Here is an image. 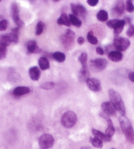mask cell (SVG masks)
<instances>
[{
    "label": "cell",
    "instance_id": "6",
    "mask_svg": "<svg viewBox=\"0 0 134 149\" xmlns=\"http://www.w3.org/2000/svg\"><path fill=\"white\" fill-rule=\"evenodd\" d=\"M74 38H75V34L71 30L68 29L61 36V42L66 49L71 48L73 45Z\"/></svg>",
    "mask_w": 134,
    "mask_h": 149
},
{
    "label": "cell",
    "instance_id": "34",
    "mask_svg": "<svg viewBox=\"0 0 134 149\" xmlns=\"http://www.w3.org/2000/svg\"><path fill=\"white\" fill-rule=\"evenodd\" d=\"M118 20H119L118 19L110 20L107 22V26L110 28H113V29H114V27L116 26V25H117V24L118 23Z\"/></svg>",
    "mask_w": 134,
    "mask_h": 149
},
{
    "label": "cell",
    "instance_id": "1",
    "mask_svg": "<svg viewBox=\"0 0 134 149\" xmlns=\"http://www.w3.org/2000/svg\"><path fill=\"white\" fill-rule=\"evenodd\" d=\"M119 122L126 139L130 143L134 144V130L130 120L126 116H121L119 117Z\"/></svg>",
    "mask_w": 134,
    "mask_h": 149
},
{
    "label": "cell",
    "instance_id": "17",
    "mask_svg": "<svg viewBox=\"0 0 134 149\" xmlns=\"http://www.w3.org/2000/svg\"><path fill=\"white\" fill-rule=\"evenodd\" d=\"M92 133L94 135L95 137L98 138L99 139L101 140L102 141H105V142H107V141H110L111 140V139L109 138V137L105 135V133H102L99 130H97L95 129H92Z\"/></svg>",
    "mask_w": 134,
    "mask_h": 149
},
{
    "label": "cell",
    "instance_id": "9",
    "mask_svg": "<svg viewBox=\"0 0 134 149\" xmlns=\"http://www.w3.org/2000/svg\"><path fill=\"white\" fill-rule=\"evenodd\" d=\"M99 115L100 117L104 118V119L107 122L108 127L106 129V131H105V135H106L107 137H109V138L111 139L115 133V129H114V125H113V123L112 122L111 119L109 118V116L106 115L105 114H104V113H100Z\"/></svg>",
    "mask_w": 134,
    "mask_h": 149
},
{
    "label": "cell",
    "instance_id": "31",
    "mask_svg": "<svg viewBox=\"0 0 134 149\" xmlns=\"http://www.w3.org/2000/svg\"><path fill=\"white\" fill-rule=\"evenodd\" d=\"M7 46L0 43V60L3 59L6 56Z\"/></svg>",
    "mask_w": 134,
    "mask_h": 149
},
{
    "label": "cell",
    "instance_id": "38",
    "mask_svg": "<svg viewBox=\"0 0 134 149\" xmlns=\"http://www.w3.org/2000/svg\"><path fill=\"white\" fill-rule=\"evenodd\" d=\"M128 78L131 81L134 82V72H131L128 74Z\"/></svg>",
    "mask_w": 134,
    "mask_h": 149
},
{
    "label": "cell",
    "instance_id": "18",
    "mask_svg": "<svg viewBox=\"0 0 134 149\" xmlns=\"http://www.w3.org/2000/svg\"><path fill=\"white\" fill-rule=\"evenodd\" d=\"M57 24L59 25L66 26H71L69 17L67 16V15L65 13L61 14V17L57 20Z\"/></svg>",
    "mask_w": 134,
    "mask_h": 149
},
{
    "label": "cell",
    "instance_id": "42",
    "mask_svg": "<svg viewBox=\"0 0 134 149\" xmlns=\"http://www.w3.org/2000/svg\"><path fill=\"white\" fill-rule=\"evenodd\" d=\"M80 149H91L89 146H83V147L80 148Z\"/></svg>",
    "mask_w": 134,
    "mask_h": 149
},
{
    "label": "cell",
    "instance_id": "20",
    "mask_svg": "<svg viewBox=\"0 0 134 149\" xmlns=\"http://www.w3.org/2000/svg\"><path fill=\"white\" fill-rule=\"evenodd\" d=\"M125 10V4L122 1H118L115 7L114 8V11L116 14H117L118 16L122 15Z\"/></svg>",
    "mask_w": 134,
    "mask_h": 149
},
{
    "label": "cell",
    "instance_id": "30",
    "mask_svg": "<svg viewBox=\"0 0 134 149\" xmlns=\"http://www.w3.org/2000/svg\"><path fill=\"white\" fill-rule=\"evenodd\" d=\"M55 87V84L52 81H48V82H45L44 84L40 86V88L43 89H45V90H50V89H52L53 87Z\"/></svg>",
    "mask_w": 134,
    "mask_h": 149
},
{
    "label": "cell",
    "instance_id": "40",
    "mask_svg": "<svg viewBox=\"0 0 134 149\" xmlns=\"http://www.w3.org/2000/svg\"><path fill=\"white\" fill-rule=\"evenodd\" d=\"M19 29H20V28L19 27H16V28H13L11 32L12 33H14V34H15L19 35Z\"/></svg>",
    "mask_w": 134,
    "mask_h": 149
},
{
    "label": "cell",
    "instance_id": "24",
    "mask_svg": "<svg viewBox=\"0 0 134 149\" xmlns=\"http://www.w3.org/2000/svg\"><path fill=\"white\" fill-rule=\"evenodd\" d=\"M53 58L59 63H63L65 61L66 56L63 53L55 52L53 54Z\"/></svg>",
    "mask_w": 134,
    "mask_h": 149
},
{
    "label": "cell",
    "instance_id": "26",
    "mask_svg": "<svg viewBox=\"0 0 134 149\" xmlns=\"http://www.w3.org/2000/svg\"><path fill=\"white\" fill-rule=\"evenodd\" d=\"M6 36L8 39L9 42L13 43H17L19 42V35L15 34L14 33H10V34H6Z\"/></svg>",
    "mask_w": 134,
    "mask_h": 149
},
{
    "label": "cell",
    "instance_id": "29",
    "mask_svg": "<svg viewBox=\"0 0 134 149\" xmlns=\"http://www.w3.org/2000/svg\"><path fill=\"white\" fill-rule=\"evenodd\" d=\"M45 24L42 21H39L36 25V34L37 36H40L42 34L43 30L44 29Z\"/></svg>",
    "mask_w": 134,
    "mask_h": 149
},
{
    "label": "cell",
    "instance_id": "12",
    "mask_svg": "<svg viewBox=\"0 0 134 149\" xmlns=\"http://www.w3.org/2000/svg\"><path fill=\"white\" fill-rule=\"evenodd\" d=\"M101 109L104 114L107 116H116L117 114V110L114 107L110 102V101H107L103 102L101 104Z\"/></svg>",
    "mask_w": 134,
    "mask_h": 149
},
{
    "label": "cell",
    "instance_id": "45",
    "mask_svg": "<svg viewBox=\"0 0 134 149\" xmlns=\"http://www.w3.org/2000/svg\"><path fill=\"white\" fill-rule=\"evenodd\" d=\"M0 1H1V0H0Z\"/></svg>",
    "mask_w": 134,
    "mask_h": 149
},
{
    "label": "cell",
    "instance_id": "35",
    "mask_svg": "<svg viewBox=\"0 0 134 149\" xmlns=\"http://www.w3.org/2000/svg\"><path fill=\"white\" fill-rule=\"evenodd\" d=\"M126 34H127L128 37L133 36V35L134 34V25L133 24L130 25V26H129L127 32H126Z\"/></svg>",
    "mask_w": 134,
    "mask_h": 149
},
{
    "label": "cell",
    "instance_id": "39",
    "mask_svg": "<svg viewBox=\"0 0 134 149\" xmlns=\"http://www.w3.org/2000/svg\"><path fill=\"white\" fill-rule=\"evenodd\" d=\"M124 22L126 24H131V20L130 17H124Z\"/></svg>",
    "mask_w": 134,
    "mask_h": 149
},
{
    "label": "cell",
    "instance_id": "10",
    "mask_svg": "<svg viewBox=\"0 0 134 149\" xmlns=\"http://www.w3.org/2000/svg\"><path fill=\"white\" fill-rule=\"evenodd\" d=\"M70 7L73 13V15H74V16H80L82 17H84L86 15L87 10L86 7L82 6V5L71 3Z\"/></svg>",
    "mask_w": 134,
    "mask_h": 149
},
{
    "label": "cell",
    "instance_id": "44",
    "mask_svg": "<svg viewBox=\"0 0 134 149\" xmlns=\"http://www.w3.org/2000/svg\"><path fill=\"white\" fill-rule=\"evenodd\" d=\"M111 149H115V148H111Z\"/></svg>",
    "mask_w": 134,
    "mask_h": 149
},
{
    "label": "cell",
    "instance_id": "41",
    "mask_svg": "<svg viewBox=\"0 0 134 149\" xmlns=\"http://www.w3.org/2000/svg\"><path fill=\"white\" fill-rule=\"evenodd\" d=\"M78 43L80 45H82L84 43V39L82 37H79L78 38Z\"/></svg>",
    "mask_w": 134,
    "mask_h": 149
},
{
    "label": "cell",
    "instance_id": "23",
    "mask_svg": "<svg viewBox=\"0 0 134 149\" xmlns=\"http://www.w3.org/2000/svg\"><path fill=\"white\" fill-rule=\"evenodd\" d=\"M87 55L86 53H82L78 57V61L82 65V68H86L87 67Z\"/></svg>",
    "mask_w": 134,
    "mask_h": 149
},
{
    "label": "cell",
    "instance_id": "11",
    "mask_svg": "<svg viewBox=\"0 0 134 149\" xmlns=\"http://www.w3.org/2000/svg\"><path fill=\"white\" fill-rule=\"evenodd\" d=\"M87 87L90 90L94 92H99L101 89L100 81L97 78H88L86 81Z\"/></svg>",
    "mask_w": 134,
    "mask_h": 149
},
{
    "label": "cell",
    "instance_id": "5",
    "mask_svg": "<svg viewBox=\"0 0 134 149\" xmlns=\"http://www.w3.org/2000/svg\"><path fill=\"white\" fill-rule=\"evenodd\" d=\"M54 138L51 135L43 134L39 139V146L42 149L51 148L54 145Z\"/></svg>",
    "mask_w": 134,
    "mask_h": 149
},
{
    "label": "cell",
    "instance_id": "33",
    "mask_svg": "<svg viewBox=\"0 0 134 149\" xmlns=\"http://www.w3.org/2000/svg\"><path fill=\"white\" fill-rule=\"evenodd\" d=\"M8 26V21L6 19L0 20V31H4L6 30Z\"/></svg>",
    "mask_w": 134,
    "mask_h": 149
},
{
    "label": "cell",
    "instance_id": "13",
    "mask_svg": "<svg viewBox=\"0 0 134 149\" xmlns=\"http://www.w3.org/2000/svg\"><path fill=\"white\" fill-rule=\"evenodd\" d=\"M27 46L28 53H40L42 51L41 49L38 47L37 43L34 40H30L28 42Z\"/></svg>",
    "mask_w": 134,
    "mask_h": 149
},
{
    "label": "cell",
    "instance_id": "14",
    "mask_svg": "<svg viewBox=\"0 0 134 149\" xmlns=\"http://www.w3.org/2000/svg\"><path fill=\"white\" fill-rule=\"evenodd\" d=\"M30 89L29 87L24 86H19L15 88L13 91V94L15 97H20L29 93Z\"/></svg>",
    "mask_w": 134,
    "mask_h": 149
},
{
    "label": "cell",
    "instance_id": "4",
    "mask_svg": "<svg viewBox=\"0 0 134 149\" xmlns=\"http://www.w3.org/2000/svg\"><path fill=\"white\" fill-rule=\"evenodd\" d=\"M114 48L118 51H124L130 47V42L128 38L122 37H117L114 38L113 43Z\"/></svg>",
    "mask_w": 134,
    "mask_h": 149
},
{
    "label": "cell",
    "instance_id": "16",
    "mask_svg": "<svg viewBox=\"0 0 134 149\" xmlns=\"http://www.w3.org/2000/svg\"><path fill=\"white\" fill-rule=\"evenodd\" d=\"M108 58L113 62H119L123 58L122 53L118 51H112L108 54Z\"/></svg>",
    "mask_w": 134,
    "mask_h": 149
},
{
    "label": "cell",
    "instance_id": "2",
    "mask_svg": "<svg viewBox=\"0 0 134 149\" xmlns=\"http://www.w3.org/2000/svg\"><path fill=\"white\" fill-rule=\"evenodd\" d=\"M109 96L110 100V102L114 107L115 109L119 112L122 116L126 114V108L124 101L120 95L114 89H109Z\"/></svg>",
    "mask_w": 134,
    "mask_h": 149
},
{
    "label": "cell",
    "instance_id": "15",
    "mask_svg": "<svg viewBox=\"0 0 134 149\" xmlns=\"http://www.w3.org/2000/svg\"><path fill=\"white\" fill-rule=\"evenodd\" d=\"M29 76L30 78L34 81H37L40 79V77L41 75V72L40 68L37 67V66H33V67L30 68L29 69Z\"/></svg>",
    "mask_w": 134,
    "mask_h": 149
},
{
    "label": "cell",
    "instance_id": "21",
    "mask_svg": "<svg viewBox=\"0 0 134 149\" xmlns=\"http://www.w3.org/2000/svg\"><path fill=\"white\" fill-rule=\"evenodd\" d=\"M38 64H39L40 68L41 70H45L50 68V62L47 60V58L44 56L40 57L39 61H38Z\"/></svg>",
    "mask_w": 134,
    "mask_h": 149
},
{
    "label": "cell",
    "instance_id": "37",
    "mask_svg": "<svg viewBox=\"0 0 134 149\" xmlns=\"http://www.w3.org/2000/svg\"><path fill=\"white\" fill-rule=\"evenodd\" d=\"M96 52H97V54H99V55H104V53H105L104 52V50L101 47H97L96 48Z\"/></svg>",
    "mask_w": 134,
    "mask_h": 149
},
{
    "label": "cell",
    "instance_id": "27",
    "mask_svg": "<svg viewBox=\"0 0 134 149\" xmlns=\"http://www.w3.org/2000/svg\"><path fill=\"white\" fill-rule=\"evenodd\" d=\"M87 41L93 45H96L98 43V40L96 37H95L94 36V32L93 31H89L87 34Z\"/></svg>",
    "mask_w": 134,
    "mask_h": 149
},
{
    "label": "cell",
    "instance_id": "19",
    "mask_svg": "<svg viewBox=\"0 0 134 149\" xmlns=\"http://www.w3.org/2000/svg\"><path fill=\"white\" fill-rule=\"evenodd\" d=\"M125 24L126 23L124 20H118V23L114 28V34L116 37H118V36L120 35V34H121V32H122L124 28Z\"/></svg>",
    "mask_w": 134,
    "mask_h": 149
},
{
    "label": "cell",
    "instance_id": "36",
    "mask_svg": "<svg viewBox=\"0 0 134 149\" xmlns=\"http://www.w3.org/2000/svg\"><path fill=\"white\" fill-rule=\"evenodd\" d=\"M87 3H88L90 6L94 7L95 6H97V3H99V1H98V0H87Z\"/></svg>",
    "mask_w": 134,
    "mask_h": 149
},
{
    "label": "cell",
    "instance_id": "3",
    "mask_svg": "<svg viewBox=\"0 0 134 149\" xmlns=\"http://www.w3.org/2000/svg\"><path fill=\"white\" fill-rule=\"evenodd\" d=\"M77 119V116L74 112H66L61 118V124L65 128H72L76 124Z\"/></svg>",
    "mask_w": 134,
    "mask_h": 149
},
{
    "label": "cell",
    "instance_id": "32",
    "mask_svg": "<svg viewBox=\"0 0 134 149\" xmlns=\"http://www.w3.org/2000/svg\"><path fill=\"white\" fill-rule=\"evenodd\" d=\"M126 11L129 13H133L134 11V5L133 4L132 1L131 0H128L126 1Z\"/></svg>",
    "mask_w": 134,
    "mask_h": 149
},
{
    "label": "cell",
    "instance_id": "22",
    "mask_svg": "<svg viewBox=\"0 0 134 149\" xmlns=\"http://www.w3.org/2000/svg\"><path fill=\"white\" fill-rule=\"evenodd\" d=\"M97 19L100 22H105L109 19V15L108 13L105 10H100L97 14Z\"/></svg>",
    "mask_w": 134,
    "mask_h": 149
},
{
    "label": "cell",
    "instance_id": "7",
    "mask_svg": "<svg viewBox=\"0 0 134 149\" xmlns=\"http://www.w3.org/2000/svg\"><path fill=\"white\" fill-rule=\"evenodd\" d=\"M11 17L17 27L19 28L23 26L24 22L19 17V6L16 3H13L11 5Z\"/></svg>",
    "mask_w": 134,
    "mask_h": 149
},
{
    "label": "cell",
    "instance_id": "43",
    "mask_svg": "<svg viewBox=\"0 0 134 149\" xmlns=\"http://www.w3.org/2000/svg\"><path fill=\"white\" fill-rule=\"evenodd\" d=\"M53 1H54V2H55V3H56V2H59V0H54Z\"/></svg>",
    "mask_w": 134,
    "mask_h": 149
},
{
    "label": "cell",
    "instance_id": "25",
    "mask_svg": "<svg viewBox=\"0 0 134 149\" xmlns=\"http://www.w3.org/2000/svg\"><path fill=\"white\" fill-rule=\"evenodd\" d=\"M69 19H70V21L71 24L75 26L76 27H80L82 26V21L80 20L78 17L74 16V15L70 14L69 15Z\"/></svg>",
    "mask_w": 134,
    "mask_h": 149
},
{
    "label": "cell",
    "instance_id": "8",
    "mask_svg": "<svg viewBox=\"0 0 134 149\" xmlns=\"http://www.w3.org/2000/svg\"><path fill=\"white\" fill-rule=\"evenodd\" d=\"M90 66L93 70L101 71L106 68L107 65V61L105 58H96L95 61H91L89 63Z\"/></svg>",
    "mask_w": 134,
    "mask_h": 149
},
{
    "label": "cell",
    "instance_id": "28",
    "mask_svg": "<svg viewBox=\"0 0 134 149\" xmlns=\"http://www.w3.org/2000/svg\"><path fill=\"white\" fill-rule=\"evenodd\" d=\"M90 141H91L92 145L95 146V147H96V148H102L103 147V141L99 139L98 138H96V137L91 138L90 139Z\"/></svg>",
    "mask_w": 134,
    "mask_h": 149
}]
</instances>
